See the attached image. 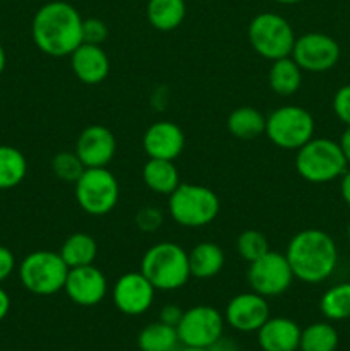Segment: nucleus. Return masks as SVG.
I'll list each match as a JSON object with an SVG mask.
<instances>
[{"mask_svg": "<svg viewBox=\"0 0 350 351\" xmlns=\"http://www.w3.org/2000/svg\"><path fill=\"white\" fill-rule=\"evenodd\" d=\"M295 351H299V350H295Z\"/></svg>", "mask_w": 350, "mask_h": 351, "instance_id": "a18cd8bd", "label": "nucleus"}, {"mask_svg": "<svg viewBox=\"0 0 350 351\" xmlns=\"http://www.w3.org/2000/svg\"><path fill=\"white\" fill-rule=\"evenodd\" d=\"M185 146L184 130L170 120L151 123L143 136V149L148 158L175 161Z\"/></svg>", "mask_w": 350, "mask_h": 351, "instance_id": "f3484780", "label": "nucleus"}, {"mask_svg": "<svg viewBox=\"0 0 350 351\" xmlns=\"http://www.w3.org/2000/svg\"><path fill=\"white\" fill-rule=\"evenodd\" d=\"M340 45L325 33H305L295 38L290 57L305 72H326L340 60Z\"/></svg>", "mask_w": 350, "mask_h": 351, "instance_id": "f8f14e48", "label": "nucleus"}, {"mask_svg": "<svg viewBox=\"0 0 350 351\" xmlns=\"http://www.w3.org/2000/svg\"><path fill=\"white\" fill-rule=\"evenodd\" d=\"M17 273L27 291L38 297H50L64 290L69 266L58 252L34 250L21 261Z\"/></svg>", "mask_w": 350, "mask_h": 351, "instance_id": "423d86ee", "label": "nucleus"}, {"mask_svg": "<svg viewBox=\"0 0 350 351\" xmlns=\"http://www.w3.org/2000/svg\"><path fill=\"white\" fill-rule=\"evenodd\" d=\"M14 271H16V257L10 252V249L0 245V283L10 278Z\"/></svg>", "mask_w": 350, "mask_h": 351, "instance_id": "f704fd0d", "label": "nucleus"}, {"mask_svg": "<svg viewBox=\"0 0 350 351\" xmlns=\"http://www.w3.org/2000/svg\"><path fill=\"white\" fill-rule=\"evenodd\" d=\"M226 129L237 139H256L266 129V117L253 106H239L226 119Z\"/></svg>", "mask_w": 350, "mask_h": 351, "instance_id": "393cba45", "label": "nucleus"}, {"mask_svg": "<svg viewBox=\"0 0 350 351\" xmlns=\"http://www.w3.org/2000/svg\"><path fill=\"white\" fill-rule=\"evenodd\" d=\"M143 182L151 192L158 195H170L180 182V173L170 160L150 158L143 167Z\"/></svg>", "mask_w": 350, "mask_h": 351, "instance_id": "412c9836", "label": "nucleus"}, {"mask_svg": "<svg viewBox=\"0 0 350 351\" xmlns=\"http://www.w3.org/2000/svg\"><path fill=\"white\" fill-rule=\"evenodd\" d=\"M86 167L75 151H60L51 158V171L55 177L62 182H69V184H75L82 173H84Z\"/></svg>", "mask_w": 350, "mask_h": 351, "instance_id": "c756f323", "label": "nucleus"}, {"mask_svg": "<svg viewBox=\"0 0 350 351\" xmlns=\"http://www.w3.org/2000/svg\"><path fill=\"white\" fill-rule=\"evenodd\" d=\"M225 266V252L215 242H199L189 252V269L191 276L198 280H209L222 273Z\"/></svg>", "mask_w": 350, "mask_h": 351, "instance_id": "aec40b11", "label": "nucleus"}, {"mask_svg": "<svg viewBox=\"0 0 350 351\" xmlns=\"http://www.w3.org/2000/svg\"><path fill=\"white\" fill-rule=\"evenodd\" d=\"M5 64H7L5 50H3L2 43H0V74H2V72H3V69H5Z\"/></svg>", "mask_w": 350, "mask_h": 351, "instance_id": "a19ab883", "label": "nucleus"}, {"mask_svg": "<svg viewBox=\"0 0 350 351\" xmlns=\"http://www.w3.org/2000/svg\"><path fill=\"white\" fill-rule=\"evenodd\" d=\"M338 146H340V149H342L343 156H345L347 163H350V125H347V129L343 130L342 137H340Z\"/></svg>", "mask_w": 350, "mask_h": 351, "instance_id": "4c0bfd02", "label": "nucleus"}, {"mask_svg": "<svg viewBox=\"0 0 350 351\" xmlns=\"http://www.w3.org/2000/svg\"><path fill=\"white\" fill-rule=\"evenodd\" d=\"M178 351H209L208 348H194V346H182Z\"/></svg>", "mask_w": 350, "mask_h": 351, "instance_id": "79ce46f5", "label": "nucleus"}, {"mask_svg": "<svg viewBox=\"0 0 350 351\" xmlns=\"http://www.w3.org/2000/svg\"><path fill=\"white\" fill-rule=\"evenodd\" d=\"M347 237H349V240H350V223H349V228H347Z\"/></svg>", "mask_w": 350, "mask_h": 351, "instance_id": "c03bdc74", "label": "nucleus"}, {"mask_svg": "<svg viewBox=\"0 0 350 351\" xmlns=\"http://www.w3.org/2000/svg\"><path fill=\"white\" fill-rule=\"evenodd\" d=\"M185 0H148L146 17L158 31L177 29L185 19Z\"/></svg>", "mask_w": 350, "mask_h": 351, "instance_id": "b1692460", "label": "nucleus"}, {"mask_svg": "<svg viewBox=\"0 0 350 351\" xmlns=\"http://www.w3.org/2000/svg\"><path fill=\"white\" fill-rule=\"evenodd\" d=\"M108 38V27L98 17L82 19V43L102 45Z\"/></svg>", "mask_w": 350, "mask_h": 351, "instance_id": "473e14b6", "label": "nucleus"}, {"mask_svg": "<svg viewBox=\"0 0 350 351\" xmlns=\"http://www.w3.org/2000/svg\"><path fill=\"white\" fill-rule=\"evenodd\" d=\"M65 293L79 307H95L105 300L108 293V281L102 269L89 264L69 269L64 287Z\"/></svg>", "mask_w": 350, "mask_h": 351, "instance_id": "4468645a", "label": "nucleus"}, {"mask_svg": "<svg viewBox=\"0 0 350 351\" xmlns=\"http://www.w3.org/2000/svg\"><path fill=\"white\" fill-rule=\"evenodd\" d=\"M75 201L89 216H105L120 199L119 180L108 168H86L74 184Z\"/></svg>", "mask_w": 350, "mask_h": 351, "instance_id": "1a4fd4ad", "label": "nucleus"}, {"mask_svg": "<svg viewBox=\"0 0 350 351\" xmlns=\"http://www.w3.org/2000/svg\"><path fill=\"white\" fill-rule=\"evenodd\" d=\"M270 250V243L268 239L257 230H244L239 237H237V254L240 256V259H244L246 263H254L256 259H259L261 256Z\"/></svg>", "mask_w": 350, "mask_h": 351, "instance_id": "7c9ffc66", "label": "nucleus"}, {"mask_svg": "<svg viewBox=\"0 0 350 351\" xmlns=\"http://www.w3.org/2000/svg\"><path fill=\"white\" fill-rule=\"evenodd\" d=\"M302 69L292 57L278 58L271 62L270 72H268V84L271 91L278 96H292L301 89L302 86Z\"/></svg>", "mask_w": 350, "mask_h": 351, "instance_id": "4be33fe9", "label": "nucleus"}, {"mask_svg": "<svg viewBox=\"0 0 350 351\" xmlns=\"http://www.w3.org/2000/svg\"><path fill=\"white\" fill-rule=\"evenodd\" d=\"M74 151L86 168H105L115 156L117 139L108 127L93 123L79 132Z\"/></svg>", "mask_w": 350, "mask_h": 351, "instance_id": "2eb2a0df", "label": "nucleus"}, {"mask_svg": "<svg viewBox=\"0 0 350 351\" xmlns=\"http://www.w3.org/2000/svg\"><path fill=\"white\" fill-rule=\"evenodd\" d=\"M319 308L329 321L350 319V283H340L328 288L319 300Z\"/></svg>", "mask_w": 350, "mask_h": 351, "instance_id": "c85d7f7f", "label": "nucleus"}, {"mask_svg": "<svg viewBox=\"0 0 350 351\" xmlns=\"http://www.w3.org/2000/svg\"><path fill=\"white\" fill-rule=\"evenodd\" d=\"M275 2H278V3H285V5H294V3L302 2V0H275Z\"/></svg>", "mask_w": 350, "mask_h": 351, "instance_id": "37998d69", "label": "nucleus"}, {"mask_svg": "<svg viewBox=\"0 0 350 351\" xmlns=\"http://www.w3.org/2000/svg\"><path fill=\"white\" fill-rule=\"evenodd\" d=\"M338 346V332L329 322H314L302 329L301 351H335Z\"/></svg>", "mask_w": 350, "mask_h": 351, "instance_id": "cd10ccee", "label": "nucleus"}, {"mask_svg": "<svg viewBox=\"0 0 350 351\" xmlns=\"http://www.w3.org/2000/svg\"><path fill=\"white\" fill-rule=\"evenodd\" d=\"M134 221L143 233H154L163 225V213L154 206H144L136 213Z\"/></svg>", "mask_w": 350, "mask_h": 351, "instance_id": "2f4dec72", "label": "nucleus"}, {"mask_svg": "<svg viewBox=\"0 0 350 351\" xmlns=\"http://www.w3.org/2000/svg\"><path fill=\"white\" fill-rule=\"evenodd\" d=\"M156 288L141 271H129L113 283L112 300L124 315H143L151 308Z\"/></svg>", "mask_w": 350, "mask_h": 351, "instance_id": "ddd939ff", "label": "nucleus"}, {"mask_svg": "<svg viewBox=\"0 0 350 351\" xmlns=\"http://www.w3.org/2000/svg\"><path fill=\"white\" fill-rule=\"evenodd\" d=\"M58 254L69 269L89 266V264H95L96 256H98V243L89 233L75 232L64 240Z\"/></svg>", "mask_w": 350, "mask_h": 351, "instance_id": "5701e85b", "label": "nucleus"}, {"mask_svg": "<svg viewBox=\"0 0 350 351\" xmlns=\"http://www.w3.org/2000/svg\"><path fill=\"white\" fill-rule=\"evenodd\" d=\"M247 36L253 50L270 62L290 57L297 38L292 24L283 16L275 12H263L253 17Z\"/></svg>", "mask_w": 350, "mask_h": 351, "instance_id": "6e6552de", "label": "nucleus"}, {"mask_svg": "<svg viewBox=\"0 0 350 351\" xmlns=\"http://www.w3.org/2000/svg\"><path fill=\"white\" fill-rule=\"evenodd\" d=\"M225 328V317L211 305H196L182 314L177 324L178 339L182 346L209 348Z\"/></svg>", "mask_w": 350, "mask_h": 351, "instance_id": "9b49d317", "label": "nucleus"}, {"mask_svg": "<svg viewBox=\"0 0 350 351\" xmlns=\"http://www.w3.org/2000/svg\"><path fill=\"white\" fill-rule=\"evenodd\" d=\"M209 351H240L239 345L233 341L232 338H225V336H220L215 343L208 348Z\"/></svg>", "mask_w": 350, "mask_h": 351, "instance_id": "e433bc0d", "label": "nucleus"}, {"mask_svg": "<svg viewBox=\"0 0 350 351\" xmlns=\"http://www.w3.org/2000/svg\"><path fill=\"white\" fill-rule=\"evenodd\" d=\"M10 311V297L3 288H0V321L7 317Z\"/></svg>", "mask_w": 350, "mask_h": 351, "instance_id": "58836bf2", "label": "nucleus"}, {"mask_svg": "<svg viewBox=\"0 0 350 351\" xmlns=\"http://www.w3.org/2000/svg\"><path fill=\"white\" fill-rule=\"evenodd\" d=\"M182 314H184V311H182L178 305L168 304V305H165V307H161L160 321L165 322V324L177 328V324L180 322V319H182Z\"/></svg>", "mask_w": 350, "mask_h": 351, "instance_id": "c9c22d12", "label": "nucleus"}, {"mask_svg": "<svg viewBox=\"0 0 350 351\" xmlns=\"http://www.w3.org/2000/svg\"><path fill=\"white\" fill-rule=\"evenodd\" d=\"M340 192H342V197L347 204L350 206V170H347L342 175V184H340Z\"/></svg>", "mask_w": 350, "mask_h": 351, "instance_id": "ea45409f", "label": "nucleus"}, {"mask_svg": "<svg viewBox=\"0 0 350 351\" xmlns=\"http://www.w3.org/2000/svg\"><path fill=\"white\" fill-rule=\"evenodd\" d=\"M137 346L141 351H178L180 339L177 328L161 321L151 322L137 336Z\"/></svg>", "mask_w": 350, "mask_h": 351, "instance_id": "a878e982", "label": "nucleus"}, {"mask_svg": "<svg viewBox=\"0 0 350 351\" xmlns=\"http://www.w3.org/2000/svg\"><path fill=\"white\" fill-rule=\"evenodd\" d=\"M333 112L336 119L345 125H350V84L342 86L333 96Z\"/></svg>", "mask_w": 350, "mask_h": 351, "instance_id": "72a5a7b5", "label": "nucleus"}, {"mask_svg": "<svg viewBox=\"0 0 350 351\" xmlns=\"http://www.w3.org/2000/svg\"><path fill=\"white\" fill-rule=\"evenodd\" d=\"M294 280V273L285 254L275 252V250H268L264 256L250 263L247 269V281H249L250 290L264 298L283 295L292 287Z\"/></svg>", "mask_w": 350, "mask_h": 351, "instance_id": "9d476101", "label": "nucleus"}, {"mask_svg": "<svg viewBox=\"0 0 350 351\" xmlns=\"http://www.w3.org/2000/svg\"><path fill=\"white\" fill-rule=\"evenodd\" d=\"M27 173L26 156L17 147L0 146V191L17 187Z\"/></svg>", "mask_w": 350, "mask_h": 351, "instance_id": "bb28decb", "label": "nucleus"}, {"mask_svg": "<svg viewBox=\"0 0 350 351\" xmlns=\"http://www.w3.org/2000/svg\"><path fill=\"white\" fill-rule=\"evenodd\" d=\"M139 271L161 291H174L185 287L191 276L189 252L175 242L151 245L141 259Z\"/></svg>", "mask_w": 350, "mask_h": 351, "instance_id": "7ed1b4c3", "label": "nucleus"}, {"mask_svg": "<svg viewBox=\"0 0 350 351\" xmlns=\"http://www.w3.org/2000/svg\"><path fill=\"white\" fill-rule=\"evenodd\" d=\"M347 160L338 143L325 137H312L295 156V170L311 184H328L347 171Z\"/></svg>", "mask_w": 350, "mask_h": 351, "instance_id": "39448f33", "label": "nucleus"}, {"mask_svg": "<svg viewBox=\"0 0 350 351\" xmlns=\"http://www.w3.org/2000/svg\"><path fill=\"white\" fill-rule=\"evenodd\" d=\"M218 213V195L206 185L180 184L168 195V215L185 228H202L215 221Z\"/></svg>", "mask_w": 350, "mask_h": 351, "instance_id": "20e7f679", "label": "nucleus"}, {"mask_svg": "<svg viewBox=\"0 0 350 351\" xmlns=\"http://www.w3.org/2000/svg\"><path fill=\"white\" fill-rule=\"evenodd\" d=\"M302 329L288 317H270L257 329V343L263 351L299 350Z\"/></svg>", "mask_w": 350, "mask_h": 351, "instance_id": "6ab92c4d", "label": "nucleus"}, {"mask_svg": "<svg viewBox=\"0 0 350 351\" xmlns=\"http://www.w3.org/2000/svg\"><path fill=\"white\" fill-rule=\"evenodd\" d=\"M295 280L318 285L328 280L338 264V247L331 235L319 228L295 233L285 252Z\"/></svg>", "mask_w": 350, "mask_h": 351, "instance_id": "f03ea898", "label": "nucleus"}, {"mask_svg": "<svg viewBox=\"0 0 350 351\" xmlns=\"http://www.w3.org/2000/svg\"><path fill=\"white\" fill-rule=\"evenodd\" d=\"M225 322L240 332H257V329L271 317L268 298L256 291L239 293L226 304Z\"/></svg>", "mask_w": 350, "mask_h": 351, "instance_id": "dca6fc26", "label": "nucleus"}, {"mask_svg": "<svg viewBox=\"0 0 350 351\" xmlns=\"http://www.w3.org/2000/svg\"><path fill=\"white\" fill-rule=\"evenodd\" d=\"M69 57L72 72L84 84L95 86L108 77L110 58L102 45L81 43Z\"/></svg>", "mask_w": 350, "mask_h": 351, "instance_id": "a211bd4d", "label": "nucleus"}, {"mask_svg": "<svg viewBox=\"0 0 350 351\" xmlns=\"http://www.w3.org/2000/svg\"><path fill=\"white\" fill-rule=\"evenodd\" d=\"M31 36L48 57H69L82 43L81 14L64 0H50L34 14Z\"/></svg>", "mask_w": 350, "mask_h": 351, "instance_id": "f257e3e1", "label": "nucleus"}, {"mask_svg": "<svg viewBox=\"0 0 350 351\" xmlns=\"http://www.w3.org/2000/svg\"><path fill=\"white\" fill-rule=\"evenodd\" d=\"M316 122L311 112L297 105H285L266 117L268 139L280 149L297 151L314 137Z\"/></svg>", "mask_w": 350, "mask_h": 351, "instance_id": "0eeeda50", "label": "nucleus"}]
</instances>
